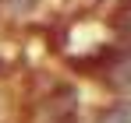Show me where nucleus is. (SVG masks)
Returning a JSON list of instances; mask_svg holds the SVG:
<instances>
[{"label": "nucleus", "instance_id": "f03ea898", "mask_svg": "<svg viewBox=\"0 0 131 123\" xmlns=\"http://www.w3.org/2000/svg\"><path fill=\"white\" fill-rule=\"evenodd\" d=\"M50 0H0V25H32L43 18Z\"/></svg>", "mask_w": 131, "mask_h": 123}, {"label": "nucleus", "instance_id": "7ed1b4c3", "mask_svg": "<svg viewBox=\"0 0 131 123\" xmlns=\"http://www.w3.org/2000/svg\"><path fill=\"white\" fill-rule=\"evenodd\" d=\"M11 78H14V60H11V53L0 46V88L11 84Z\"/></svg>", "mask_w": 131, "mask_h": 123}, {"label": "nucleus", "instance_id": "f257e3e1", "mask_svg": "<svg viewBox=\"0 0 131 123\" xmlns=\"http://www.w3.org/2000/svg\"><path fill=\"white\" fill-rule=\"evenodd\" d=\"M89 78L106 91V99H131V46L113 42Z\"/></svg>", "mask_w": 131, "mask_h": 123}]
</instances>
